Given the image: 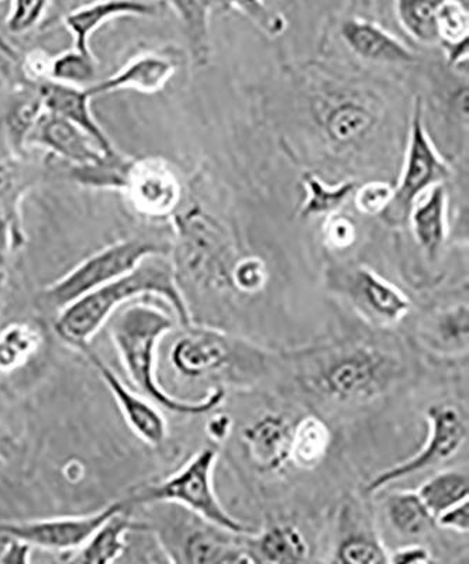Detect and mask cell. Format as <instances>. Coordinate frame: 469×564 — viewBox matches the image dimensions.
<instances>
[{"label":"cell","mask_w":469,"mask_h":564,"mask_svg":"<svg viewBox=\"0 0 469 564\" xmlns=\"http://www.w3.org/2000/svg\"><path fill=\"white\" fill-rule=\"evenodd\" d=\"M357 2L358 7L366 10V12H370L371 8L374 7L375 0H357Z\"/></svg>","instance_id":"46"},{"label":"cell","mask_w":469,"mask_h":564,"mask_svg":"<svg viewBox=\"0 0 469 564\" xmlns=\"http://www.w3.org/2000/svg\"><path fill=\"white\" fill-rule=\"evenodd\" d=\"M3 539V547L0 551V563L3 564H29L32 562L33 547L29 543L17 538Z\"/></svg>","instance_id":"42"},{"label":"cell","mask_w":469,"mask_h":564,"mask_svg":"<svg viewBox=\"0 0 469 564\" xmlns=\"http://www.w3.org/2000/svg\"><path fill=\"white\" fill-rule=\"evenodd\" d=\"M432 553L423 545H407L388 555V563L413 564L430 563Z\"/></svg>","instance_id":"43"},{"label":"cell","mask_w":469,"mask_h":564,"mask_svg":"<svg viewBox=\"0 0 469 564\" xmlns=\"http://www.w3.org/2000/svg\"><path fill=\"white\" fill-rule=\"evenodd\" d=\"M326 236L330 245L345 249V247L351 246L356 239L355 225L351 224L350 219L335 216L327 224Z\"/></svg>","instance_id":"41"},{"label":"cell","mask_w":469,"mask_h":564,"mask_svg":"<svg viewBox=\"0 0 469 564\" xmlns=\"http://www.w3.org/2000/svg\"><path fill=\"white\" fill-rule=\"evenodd\" d=\"M231 4L249 17L252 22L259 24L264 32L272 35L281 34L285 29V20L274 12H271L264 0H227Z\"/></svg>","instance_id":"37"},{"label":"cell","mask_w":469,"mask_h":564,"mask_svg":"<svg viewBox=\"0 0 469 564\" xmlns=\"http://www.w3.org/2000/svg\"><path fill=\"white\" fill-rule=\"evenodd\" d=\"M294 426L285 416L266 414L246 427L243 441L254 465L275 471L290 462Z\"/></svg>","instance_id":"19"},{"label":"cell","mask_w":469,"mask_h":564,"mask_svg":"<svg viewBox=\"0 0 469 564\" xmlns=\"http://www.w3.org/2000/svg\"><path fill=\"white\" fill-rule=\"evenodd\" d=\"M231 426H233V421H231L230 415L216 414L208 421L206 431H208L211 441L223 442L229 437Z\"/></svg>","instance_id":"44"},{"label":"cell","mask_w":469,"mask_h":564,"mask_svg":"<svg viewBox=\"0 0 469 564\" xmlns=\"http://www.w3.org/2000/svg\"><path fill=\"white\" fill-rule=\"evenodd\" d=\"M408 221L417 243L428 256L436 257L447 238V193L443 184L432 186L416 200Z\"/></svg>","instance_id":"21"},{"label":"cell","mask_w":469,"mask_h":564,"mask_svg":"<svg viewBox=\"0 0 469 564\" xmlns=\"http://www.w3.org/2000/svg\"><path fill=\"white\" fill-rule=\"evenodd\" d=\"M144 296L164 300L173 308L178 324L184 327L192 325L188 302L176 284L173 261L170 256L156 254L141 261L130 273L59 311L54 324L55 334L78 350L89 345L120 306Z\"/></svg>","instance_id":"1"},{"label":"cell","mask_w":469,"mask_h":564,"mask_svg":"<svg viewBox=\"0 0 469 564\" xmlns=\"http://www.w3.org/2000/svg\"><path fill=\"white\" fill-rule=\"evenodd\" d=\"M176 63L163 53H140L131 58L118 73L88 87L92 98L99 95L138 90L141 94H155L174 77Z\"/></svg>","instance_id":"15"},{"label":"cell","mask_w":469,"mask_h":564,"mask_svg":"<svg viewBox=\"0 0 469 564\" xmlns=\"http://www.w3.org/2000/svg\"><path fill=\"white\" fill-rule=\"evenodd\" d=\"M171 349L174 369L189 379H200L233 365L239 356L254 351L251 346L209 327H185Z\"/></svg>","instance_id":"9"},{"label":"cell","mask_w":469,"mask_h":564,"mask_svg":"<svg viewBox=\"0 0 469 564\" xmlns=\"http://www.w3.org/2000/svg\"><path fill=\"white\" fill-rule=\"evenodd\" d=\"M304 185L307 191V198L302 208V216L331 215L332 212L341 208L355 193L356 183L347 181L345 184L327 186L317 176L307 174L304 176Z\"/></svg>","instance_id":"31"},{"label":"cell","mask_w":469,"mask_h":564,"mask_svg":"<svg viewBox=\"0 0 469 564\" xmlns=\"http://www.w3.org/2000/svg\"><path fill=\"white\" fill-rule=\"evenodd\" d=\"M444 0H395L397 22L423 44L438 43L437 14Z\"/></svg>","instance_id":"27"},{"label":"cell","mask_w":469,"mask_h":564,"mask_svg":"<svg viewBox=\"0 0 469 564\" xmlns=\"http://www.w3.org/2000/svg\"><path fill=\"white\" fill-rule=\"evenodd\" d=\"M129 500L109 503L87 516L40 518L28 521L0 522V538H17L44 551L69 553L77 551L90 535L116 512L130 508ZM133 508V507H131Z\"/></svg>","instance_id":"6"},{"label":"cell","mask_w":469,"mask_h":564,"mask_svg":"<svg viewBox=\"0 0 469 564\" xmlns=\"http://www.w3.org/2000/svg\"><path fill=\"white\" fill-rule=\"evenodd\" d=\"M448 175H450V169L438 155L423 124V104L422 99L417 98L401 183L393 191L391 204L382 215L386 216L391 224H403L408 220L416 200L432 186L441 184Z\"/></svg>","instance_id":"5"},{"label":"cell","mask_w":469,"mask_h":564,"mask_svg":"<svg viewBox=\"0 0 469 564\" xmlns=\"http://www.w3.org/2000/svg\"><path fill=\"white\" fill-rule=\"evenodd\" d=\"M10 445H12V441H10L7 431L0 426V458H3L4 462H7Z\"/></svg>","instance_id":"45"},{"label":"cell","mask_w":469,"mask_h":564,"mask_svg":"<svg viewBox=\"0 0 469 564\" xmlns=\"http://www.w3.org/2000/svg\"><path fill=\"white\" fill-rule=\"evenodd\" d=\"M230 282L241 294H257L266 282L264 261L259 257H246L230 270Z\"/></svg>","instance_id":"36"},{"label":"cell","mask_w":469,"mask_h":564,"mask_svg":"<svg viewBox=\"0 0 469 564\" xmlns=\"http://www.w3.org/2000/svg\"><path fill=\"white\" fill-rule=\"evenodd\" d=\"M352 282L360 305L385 324L400 322L411 310L406 296L370 269L357 270Z\"/></svg>","instance_id":"22"},{"label":"cell","mask_w":469,"mask_h":564,"mask_svg":"<svg viewBox=\"0 0 469 564\" xmlns=\"http://www.w3.org/2000/svg\"><path fill=\"white\" fill-rule=\"evenodd\" d=\"M393 189L385 183H370L358 189L356 196L357 208L367 215L382 214L391 204Z\"/></svg>","instance_id":"38"},{"label":"cell","mask_w":469,"mask_h":564,"mask_svg":"<svg viewBox=\"0 0 469 564\" xmlns=\"http://www.w3.org/2000/svg\"><path fill=\"white\" fill-rule=\"evenodd\" d=\"M4 466V460L3 458H0V468H2Z\"/></svg>","instance_id":"48"},{"label":"cell","mask_w":469,"mask_h":564,"mask_svg":"<svg viewBox=\"0 0 469 564\" xmlns=\"http://www.w3.org/2000/svg\"><path fill=\"white\" fill-rule=\"evenodd\" d=\"M14 246V235L12 226L7 219L0 218V305H2L4 290H7L9 274V257Z\"/></svg>","instance_id":"39"},{"label":"cell","mask_w":469,"mask_h":564,"mask_svg":"<svg viewBox=\"0 0 469 564\" xmlns=\"http://www.w3.org/2000/svg\"><path fill=\"white\" fill-rule=\"evenodd\" d=\"M436 527L450 529L458 533H468L469 531V502L463 500L456 503L446 511L438 513L435 518Z\"/></svg>","instance_id":"40"},{"label":"cell","mask_w":469,"mask_h":564,"mask_svg":"<svg viewBox=\"0 0 469 564\" xmlns=\"http://www.w3.org/2000/svg\"><path fill=\"white\" fill-rule=\"evenodd\" d=\"M42 345V330L30 322H14L4 327L0 332V377L26 366Z\"/></svg>","instance_id":"24"},{"label":"cell","mask_w":469,"mask_h":564,"mask_svg":"<svg viewBox=\"0 0 469 564\" xmlns=\"http://www.w3.org/2000/svg\"><path fill=\"white\" fill-rule=\"evenodd\" d=\"M52 0H10L7 28L12 34L32 32L43 22Z\"/></svg>","instance_id":"34"},{"label":"cell","mask_w":469,"mask_h":564,"mask_svg":"<svg viewBox=\"0 0 469 564\" xmlns=\"http://www.w3.org/2000/svg\"><path fill=\"white\" fill-rule=\"evenodd\" d=\"M469 482L466 473L447 470L438 473L418 488L417 494L433 517L456 503L468 500Z\"/></svg>","instance_id":"28"},{"label":"cell","mask_w":469,"mask_h":564,"mask_svg":"<svg viewBox=\"0 0 469 564\" xmlns=\"http://www.w3.org/2000/svg\"><path fill=\"white\" fill-rule=\"evenodd\" d=\"M43 110L39 85L0 87V149L24 158L29 133Z\"/></svg>","instance_id":"13"},{"label":"cell","mask_w":469,"mask_h":564,"mask_svg":"<svg viewBox=\"0 0 469 564\" xmlns=\"http://www.w3.org/2000/svg\"><path fill=\"white\" fill-rule=\"evenodd\" d=\"M173 245L148 238H130L109 245L80 261L62 279L52 282L42 292V300L50 308L63 311L109 282L134 270L150 256H170Z\"/></svg>","instance_id":"4"},{"label":"cell","mask_w":469,"mask_h":564,"mask_svg":"<svg viewBox=\"0 0 469 564\" xmlns=\"http://www.w3.org/2000/svg\"><path fill=\"white\" fill-rule=\"evenodd\" d=\"M341 37L348 48L361 58L383 64L415 62V54L377 23L361 18L346 19L341 24Z\"/></svg>","instance_id":"20"},{"label":"cell","mask_w":469,"mask_h":564,"mask_svg":"<svg viewBox=\"0 0 469 564\" xmlns=\"http://www.w3.org/2000/svg\"><path fill=\"white\" fill-rule=\"evenodd\" d=\"M133 508L116 512L90 535L77 551L64 553L62 561L70 564H109L119 562L128 551L129 535L144 521H135Z\"/></svg>","instance_id":"18"},{"label":"cell","mask_w":469,"mask_h":564,"mask_svg":"<svg viewBox=\"0 0 469 564\" xmlns=\"http://www.w3.org/2000/svg\"><path fill=\"white\" fill-rule=\"evenodd\" d=\"M336 562L347 564L388 563V553L381 543L370 536L356 535L341 542L336 553Z\"/></svg>","instance_id":"35"},{"label":"cell","mask_w":469,"mask_h":564,"mask_svg":"<svg viewBox=\"0 0 469 564\" xmlns=\"http://www.w3.org/2000/svg\"><path fill=\"white\" fill-rule=\"evenodd\" d=\"M98 77V63L92 53H83L77 48L68 50L50 58L48 80L88 88Z\"/></svg>","instance_id":"30"},{"label":"cell","mask_w":469,"mask_h":564,"mask_svg":"<svg viewBox=\"0 0 469 564\" xmlns=\"http://www.w3.org/2000/svg\"><path fill=\"white\" fill-rule=\"evenodd\" d=\"M138 299L120 306L108 321L110 340L114 346L129 379L141 394L155 405L174 414L201 415L216 410L225 400V391L216 388L200 401H186L170 395L156 377V351L161 339L176 325L175 315L163 306Z\"/></svg>","instance_id":"2"},{"label":"cell","mask_w":469,"mask_h":564,"mask_svg":"<svg viewBox=\"0 0 469 564\" xmlns=\"http://www.w3.org/2000/svg\"><path fill=\"white\" fill-rule=\"evenodd\" d=\"M39 89L42 94L45 110L62 116L70 123L78 126L95 141V144L103 154L116 153L112 140L109 139L102 126L95 118L92 106H90L92 95L88 93L87 88L44 80V83L39 84Z\"/></svg>","instance_id":"16"},{"label":"cell","mask_w":469,"mask_h":564,"mask_svg":"<svg viewBox=\"0 0 469 564\" xmlns=\"http://www.w3.org/2000/svg\"><path fill=\"white\" fill-rule=\"evenodd\" d=\"M438 42L443 47L468 42L469 17L457 0H444L437 14Z\"/></svg>","instance_id":"32"},{"label":"cell","mask_w":469,"mask_h":564,"mask_svg":"<svg viewBox=\"0 0 469 564\" xmlns=\"http://www.w3.org/2000/svg\"><path fill=\"white\" fill-rule=\"evenodd\" d=\"M28 148L43 149L48 158L73 165L94 163L105 155L78 126L45 109L29 133Z\"/></svg>","instance_id":"12"},{"label":"cell","mask_w":469,"mask_h":564,"mask_svg":"<svg viewBox=\"0 0 469 564\" xmlns=\"http://www.w3.org/2000/svg\"><path fill=\"white\" fill-rule=\"evenodd\" d=\"M174 9L188 35L192 54L199 63L208 53L209 13L215 0H163Z\"/></svg>","instance_id":"29"},{"label":"cell","mask_w":469,"mask_h":564,"mask_svg":"<svg viewBox=\"0 0 469 564\" xmlns=\"http://www.w3.org/2000/svg\"><path fill=\"white\" fill-rule=\"evenodd\" d=\"M78 350L87 357L94 369L98 371L100 379L114 398L116 404L122 412L130 430L150 446L163 445L166 436H168V425H166L163 412L156 408L159 405H155L148 397L138 394L129 386H126L123 380L112 370V367L102 357L90 350L89 345L83 346Z\"/></svg>","instance_id":"10"},{"label":"cell","mask_w":469,"mask_h":564,"mask_svg":"<svg viewBox=\"0 0 469 564\" xmlns=\"http://www.w3.org/2000/svg\"><path fill=\"white\" fill-rule=\"evenodd\" d=\"M7 0H0V19L3 18L4 12H7Z\"/></svg>","instance_id":"47"},{"label":"cell","mask_w":469,"mask_h":564,"mask_svg":"<svg viewBox=\"0 0 469 564\" xmlns=\"http://www.w3.org/2000/svg\"><path fill=\"white\" fill-rule=\"evenodd\" d=\"M385 361L370 350L345 352L323 372V386L329 394L341 401L362 400L374 395L385 377Z\"/></svg>","instance_id":"11"},{"label":"cell","mask_w":469,"mask_h":564,"mask_svg":"<svg viewBox=\"0 0 469 564\" xmlns=\"http://www.w3.org/2000/svg\"><path fill=\"white\" fill-rule=\"evenodd\" d=\"M330 446V431L317 416H305L292 431L290 462L297 467L312 468L319 465Z\"/></svg>","instance_id":"25"},{"label":"cell","mask_w":469,"mask_h":564,"mask_svg":"<svg viewBox=\"0 0 469 564\" xmlns=\"http://www.w3.org/2000/svg\"><path fill=\"white\" fill-rule=\"evenodd\" d=\"M428 435L425 445L417 455L407 458L397 466L380 473L374 480L368 482L366 491L375 494L393 481L402 480L417 471L437 465L456 455L468 435L467 417L457 406L451 404H435L426 412Z\"/></svg>","instance_id":"7"},{"label":"cell","mask_w":469,"mask_h":564,"mask_svg":"<svg viewBox=\"0 0 469 564\" xmlns=\"http://www.w3.org/2000/svg\"><path fill=\"white\" fill-rule=\"evenodd\" d=\"M119 193L140 216L161 219L178 208L181 185L174 171L160 159H131L126 165Z\"/></svg>","instance_id":"8"},{"label":"cell","mask_w":469,"mask_h":564,"mask_svg":"<svg viewBox=\"0 0 469 564\" xmlns=\"http://www.w3.org/2000/svg\"><path fill=\"white\" fill-rule=\"evenodd\" d=\"M215 451L196 453L183 468L165 480L141 487L128 500L131 507L148 503L170 502L194 512L210 525L225 529L237 535H249L251 527L231 517L216 497L214 488Z\"/></svg>","instance_id":"3"},{"label":"cell","mask_w":469,"mask_h":564,"mask_svg":"<svg viewBox=\"0 0 469 564\" xmlns=\"http://www.w3.org/2000/svg\"><path fill=\"white\" fill-rule=\"evenodd\" d=\"M163 0H95L65 14L64 26L74 37V48L92 53L90 39L105 26L120 18H156L164 12Z\"/></svg>","instance_id":"14"},{"label":"cell","mask_w":469,"mask_h":564,"mask_svg":"<svg viewBox=\"0 0 469 564\" xmlns=\"http://www.w3.org/2000/svg\"><path fill=\"white\" fill-rule=\"evenodd\" d=\"M259 562L302 563L309 556V545L299 529L294 525H274L266 529L251 543Z\"/></svg>","instance_id":"23"},{"label":"cell","mask_w":469,"mask_h":564,"mask_svg":"<svg viewBox=\"0 0 469 564\" xmlns=\"http://www.w3.org/2000/svg\"><path fill=\"white\" fill-rule=\"evenodd\" d=\"M35 165L37 164H30L24 158H17L0 149V218L7 219L12 226L17 250L26 245L22 218L23 199L43 175V171Z\"/></svg>","instance_id":"17"},{"label":"cell","mask_w":469,"mask_h":564,"mask_svg":"<svg viewBox=\"0 0 469 564\" xmlns=\"http://www.w3.org/2000/svg\"><path fill=\"white\" fill-rule=\"evenodd\" d=\"M386 516L393 529L405 536H422L436 527L435 517L417 491L393 494L386 502Z\"/></svg>","instance_id":"26"},{"label":"cell","mask_w":469,"mask_h":564,"mask_svg":"<svg viewBox=\"0 0 469 564\" xmlns=\"http://www.w3.org/2000/svg\"><path fill=\"white\" fill-rule=\"evenodd\" d=\"M371 118L361 106L345 104L332 110L327 118V130L332 139L348 141L360 135L370 126Z\"/></svg>","instance_id":"33"}]
</instances>
